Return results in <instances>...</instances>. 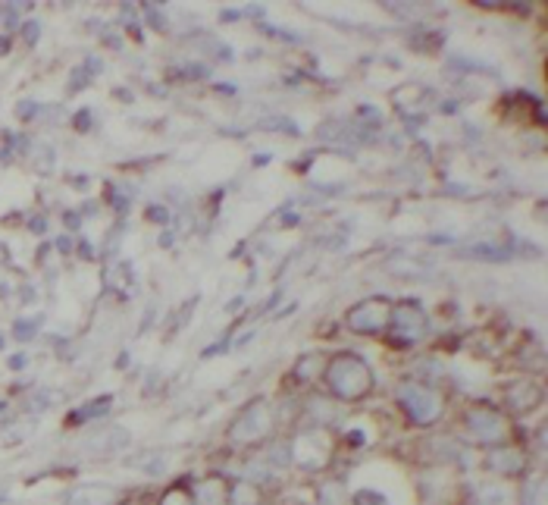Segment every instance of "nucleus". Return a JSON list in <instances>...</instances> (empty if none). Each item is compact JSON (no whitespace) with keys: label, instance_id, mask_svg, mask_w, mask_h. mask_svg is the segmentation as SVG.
<instances>
[{"label":"nucleus","instance_id":"nucleus-1","mask_svg":"<svg viewBox=\"0 0 548 505\" xmlns=\"http://www.w3.org/2000/svg\"><path fill=\"white\" fill-rule=\"evenodd\" d=\"M320 383L336 402H364L377 390V373L357 352H336L326 358Z\"/></svg>","mask_w":548,"mask_h":505},{"label":"nucleus","instance_id":"nucleus-2","mask_svg":"<svg viewBox=\"0 0 548 505\" xmlns=\"http://www.w3.org/2000/svg\"><path fill=\"white\" fill-rule=\"evenodd\" d=\"M457 433H461L470 446H480V449H495L517 440L514 418H508L495 402H474L464 408L461 421H457Z\"/></svg>","mask_w":548,"mask_h":505},{"label":"nucleus","instance_id":"nucleus-3","mask_svg":"<svg viewBox=\"0 0 548 505\" xmlns=\"http://www.w3.org/2000/svg\"><path fill=\"white\" fill-rule=\"evenodd\" d=\"M395 405L414 427H435L448 411V396L435 383L401 380L395 386Z\"/></svg>","mask_w":548,"mask_h":505},{"label":"nucleus","instance_id":"nucleus-4","mask_svg":"<svg viewBox=\"0 0 548 505\" xmlns=\"http://www.w3.org/2000/svg\"><path fill=\"white\" fill-rule=\"evenodd\" d=\"M276 433V408L269 399H254L229 424L226 437L239 449H258Z\"/></svg>","mask_w":548,"mask_h":505},{"label":"nucleus","instance_id":"nucleus-5","mask_svg":"<svg viewBox=\"0 0 548 505\" xmlns=\"http://www.w3.org/2000/svg\"><path fill=\"white\" fill-rule=\"evenodd\" d=\"M392 299L386 295H370V299H360L345 311L342 323L351 336H386L388 321H392Z\"/></svg>","mask_w":548,"mask_h":505},{"label":"nucleus","instance_id":"nucleus-6","mask_svg":"<svg viewBox=\"0 0 548 505\" xmlns=\"http://www.w3.org/2000/svg\"><path fill=\"white\" fill-rule=\"evenodd\" d=\"M545 402V386L539 383L536 377H530V373H520V377H511L502 383V390H498V408H502L508 418H526V414H533L539 405Z\"/></svg>","mask_w":548,"mask_h":505},{"label":"nucleus","instance_id":"nucleus-7","mask_svg":"<svg viewBox=\"0 0 548 505\" xmlns=\"http://www.w3.org/2000/svg\"><path fill=\"white\" fill-rule=\"evenodd\" d=\"M429 333V314L420 302L405 299L392 304V321H388L386 336L395 345H417Z\"/></svg>","mask_w":548,"mask_h":505},{"label":"nucleus","instance_id":"nucleus-8","mask_svg":"<svg viewBox=\"0 0 548 505\" xmlns=\"http://www.w3.org/2000/svg\"><path fill=\"white\" fill-rule=\"evenodd\" d=\"M483 471L492 474L495 480L517 483L530 474V446H520V442H504V446L485 449Z\"/></svg>","mask_w":548,"mask_h":505},{"label":"nucleus","instance_id":"nucleus-9","mask_svg":"<svg viewBox=\"0 0 548 505\" xmlns=\"http://www.w3.org/2000/svg\"><path fill=\"white\" fill-rule=\"evenodd\" d=\"M289 449H291V465H301L304 471H320L332 455V442L326 437V427L301 431L289 442Z\"/></svg>","mask_w":548,"mask_h":505},{"label":"nucleus","instance_id":"nucleus-10","mask_svg":"<svg viewBox=\"0 0 548 505\" xmlns=\"http://www.w3.org/2000/svg\"><path fill=\"white\" fill-rule=\"evenodd\" d=\"M129 440H132L129 431H122V427H103V431H97L92 440L82 442V449L92 455H116L129 446Z\"/></svg>","mask_w":548,"mask_h":505},{"label":"nucleus","instance_id":"nucleus-11","mask_svg":"<svg viewBox=\"0 0 548 505\" xmlns=\"http://www.w3.org/2000/svg\"><path fill=\"white\" fill-rule=\"evenodd\" d=\"M470 505H517V483L508 480H489L474 493Z\"/></svg>","mask_w":548,"mask_h":505},{"label":"nucleus","instance_id":"nucleus-12","mask_svg":"<svg viewBox=\"0 0 548 505\" xmlns=\"http://www.w3.org/2000/svg\"><path fill=\"white\" fill-rule=\"evenodd\" d=\"M517 505H548V487L543 471H530L524 480H517Z\"/></svg>","mask_w":548,"mask_h":505},{"label":"nucleus","instance_id":"nucleus-13","mask_svg":"<svg viewBox=\"0 0 548 505\" xmlns=\"http://www.w3.org/2000/svg\"><path fill=\"white\" fill-rule=\"evenodd\" d=\"M194 500H198V505H229V480H223V477H204L194 487Z\"/></svg>","mask_w":548,"mask_h":505},{"label":"nucleus","instance_id":"nucleus-14","mask_svg":"<svg viewBox=\"0 0 548 505\" xmlns=\"http://www.w3.org/2000/svg\"><path fill=\"white\" fill-rule=\"evenodd\" d=\"M326 368V355L320 352H310V355H301V361L295 364V377L298 383H320Z\"/></svg>","mask_w":548,"mask_h":505},{"label":"nucleus","instance_id":"nucleus-15","mask_svg":"<svg viewBox=\"0 0 548 505\" xmlns=\"http://www.w3.org/2000/svg\"><path fill=\"white\" fill-rule=\"evenodd\" d=\"M116 490L110 487H79L66 500V505H113Z\"/></svg>","mask_w":548,"mask_h":505},{"label":"nucleus","instance_id":"nucleus-16","mask_svg":"<svg viewBox=\"0 0 548 505\" xmlns=\"http://www.w3.org/2000/svg\"><path fill=\"white\" fill-rule=\"evenodd\" d=\"M229 505H260V487L254 480H232L229 483Z\"/></svg>","mask_w":548,"mask_h":505},{"label":"nucleus","instance_id":"nucleus-17","mask_svg":"<svg viewBox=\"0 0 548 505\" xmlns=\"http://www.w3.org/2000/svg\"><path fill=\"white\" fill-rule=\"evenodd\" d=\"M157 505H198V500H194V487L191 483H172Z\"/></svg>","mask_w":548,"mask_h":505},{"label":"nucleus","instance_id":"nucleus-18","mask_svg":"<svg viewBox=\"0 0 548 505\" xmlns=\"http://www.w3.org/2000/svg\"><path fill=\"white\" fill-rule=\"evenodd\" d=\"M110 402H113V396H101V399H92L82 411H73V424H85V421H92V418H97V414H103L110 408Z\"/></svg>","mask_w":548,"mask_h":505},{"label":"nucleus","instance_id":"nucleus-19","mask_svg":"<svg viewBox=\"0 0 548 505\" xmlns=\"http://www.w3.org/2000/svg\"><path fill=\"white\" fill-rule=\"evenodd\" d=\"M348 505H388V496L373 487H360L355 493H348Z\"/></svg>","mask_w":548,"mask_h":505},{"label":"nucleus","instance_id":"nucleus-20","mask_svg":"<svg viewBox=\"0 0 548 505\" xmlns=\"http://www.w3.org/2000/svg\"><path fill=\"white\" fill-rule=\"evenodd\" d=\"M73 126L79 129V133H92V110H79V114L73 116Z\"/></svg>","mask_w":548,"mask_h":505},{"label":"nucleus","instance_id":"nucleus-21","mask_svg":"<svg viewBox=\"0 0 548 505\" xmlns=\"http://www.w3.org/2000/svg\"><path fill=\"white\" fill-rule=\"evenodd\" d=\"M88 85V73L85 69H73V82H69V92H82Z\"/></svg>","mask_w":548,"mask_h":505},{"label":"nucleus","instance_id":"nucleus-22","mask_svg":"<svg viewBox=\"0 0 548 505\" xmlns=\"http://www.w3.org/2000/svg\"><path fill=\"white\" fill-rule=\"evenodd\" d=\"M38 35H41V25L38 23H25L23 25V38L29 41V45H34V41H38Z\"/></svg>","mask_w":548,"mask_h":505},{"label":"nucleus","instance_id":"nucleus-23","mask_svg":"<svg viewBox=\"0 0 548 505\" xmlns=\"http://www.w3.org/2000/svg\"><path fill=\"white\" fill-rule=\"evenodd\" d=\"M32 336H34V323L19 321L16 323V339H32Z\"/></svg>","mask_w":548,"mask_h":505},{"label":"nucleus","instance_id":"nucleus-24","mask_svg":"<svg viewBox=\"0 0 548 505\" xmlns=\"http://www.w3.org/2000/svg\"><path fill=\"white\" fill-rule=\"evenodd\" d=\"M148 220H157V223H163L166 211H163V207H148Z\"/></svg>","mask_w":548,"mask_h":505},{"label":"nucleus","instance_id":"nucleus-25","mask_svg":"<svg viewBox=\"0 0 548 505\" xmlns=\"http://www.w3.org/2000/svg\"><path fill=\"white\" fill-rule=\"evenodd\" d=\"M29 226H32V233H38V236H41V233H47V223H44V217H34Z\"/></svg>","mask_w":548,"mask_h":505},{"label":"nucleus","instance_id":"nucleus-26","mask_svg":"<svg viewBox=\"0 0 548 505\" xmlns=\"http://www.w3.org/2000/svg\"><path fill=\"white\" fill-rule=\"evenodd\" d=\"M10 35H0V57H6V54H10Z\"/></svg>","mask_w":548,"mask_h":505}]
</instances>
